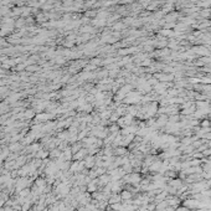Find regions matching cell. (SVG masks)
I'll return each mask as SVG.
<instances>
[{"mask_svg":"<svg viewBox=\"0 0 211 211\" xmlns=\"http://www.w3.org/2000/svg\"><path fill=\"white\" fill-rule=\"evenodd\" d=\"M209 124H210V122H209V121H204V122L201 123V127H202V128H208V127H209Z\"/></svg>","mask_w":211,"mask_h":211,"instance_id":"6da1fadb","label":"cell"}]
</instances>
